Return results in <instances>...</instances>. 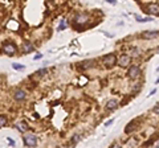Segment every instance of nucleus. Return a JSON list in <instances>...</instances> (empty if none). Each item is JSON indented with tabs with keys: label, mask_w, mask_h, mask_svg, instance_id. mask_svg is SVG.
Listing matches in <instances>:
<instances>
[{
	"label": "nucleus",
	"mask_w": 159,
	"mask_h": 148,
	"mask_svg": "<svg viewBox=\"0 0 159 148\" xmlns=\"http://www.w3.org/2000/svg\"><path fill=\"white\" fill-rule=\"evenodd\" d=\"M156 145H158V147H159V143H158V144H156Z\"/></svg>",
	"instance_id": "obj_26"
},
{
	"label": "nucleus",
	"mask_w": 159,
	"mask_h": 148,
	"mask_svg": "<svg viewBox=\"0 0 159 148\" xmlns=\"http://www.w3.org/2000/svg\"><path fill=\"white\" fill-rule=\"evenodd\" d=\"M129 63H130V56L122 54L121 57H119V60H118V65L121 66V68H126V66H129Z\"/></svg>",
	"instance_id": "obj_7"
},
{
	"label": "nucleus",
	"mask_w": 159,
	"mask_h": 148,
	"mask_svg": "<svg viewBox=\"0 0 159 148\" xmlns=\"http://www.w3.org/2000/svg\"><path fill=\"white\" fill-rule=\"evenodd\" d=\"M24 144L27 147H36L37 145V138L32 134H28L24 136Z\"/></svg>",
	"instance_id": "obj_3"
},
{
	"label": "nucleus",
	"mask_w": 159,
	"mask_h": 148,
	"mask_svg": "<svg viewBox=\"0 0 159 148\" xmlns=\"http://www.w3.org/2000/svg\"><path fill=\"white\" fill-rule=\"evenodd\" d=\"M146 21H151V17H145L142 23H146Z\"/></svg>",
	"instance_id": "obj_22"
},
{
	"label": "nucleus",
	"mask_w": 159,
	"mask_h": 148,
	"mask_svg": "<svg viewBox=\"0 0 159 148\" xmlns=\"http://www.w3.org/2000/svg\"><path fill=\"white\" fill-rule=\"evenodd\" d=\"M12 68H13V69H16V70H23L25 66H24V65H19V63H13Z\"/></svg>",
	"instance_id": "obj_18"
},
{
	"label": "nucleus",
	"mask_w": 159,
	"mask_h": 148,
	"mask_svg": "<svg viewBox=\"0 0 159 148\" xmlns=\"http://www.w3.org/2000/svg\"><path fill=\"white\" fill-rule=\"evenodd\" d=\"M127 75H129V78L135 79V78H138L139 75H141V69H139L138 66H131L127 72Z\"/></svg>",
	"instance_id": "obj_5"
},
{
	"label": "nucleus",
	"mask_w": 159,
	"mask_h": 148,
	"mask_svg": "<svg viewBox=\"0 0 159 148\" xmlns=\"http://www.w3.org/2000/svg\"><path fill=\"white\" fill-rule=\"evenodd\" d=\"M145 11L149 13V15H159V4H149V5H146V8H145Z\"/></svg>",
	"instance_id": "obj_6"
},
{
	"label": "nucleus",
	"mask_w": 159,
	"mask_h": 148,
	"mask_svg": "<svg viewBox=\"0 0 159 148\" xmlns=\"http://www.w3.org/2000/svg\"><path fill=\"white\" fill-rule=\"evenodd\" d=\"M24 50H25V53H29V52H32V50H33V45H32V44H29V42H28V44H25V45H24Z\"/></svg>",
	"instance_id": "obj_15"
},
{
	"label": "nucleus",
	"mask_w": 159,
	"mask_h": 148,
	"mask_svg": "<svg viewBox=\"0 0 159 148\" xmlns=\"http://www.w3.org/2000/svg\"><path fill=\"white\" fill-rule=\"evenodd\" d=\"M7 124V118L4 115H0V127H3Z\"/></svg>",
	"instance_id": "obj_17"
},
{
	"label": "nucleus",
	"mask_w": 159,
	"mask_h": 148,
	"mask_svg": "<svg viewBox=\"0 0 159 148\" xmlns=\"http://www.w3.org/2000/svg\"><path fill=\"white\" fill-rule=\"evenodd\" d=\"M106 2H107V3H111V4H115V3H117L115 0H106Z\"/></svg>",
	"instance_id": "obj_23"
},
{
	"label": "nucleus",
	"mask_w": 159,
	"mask_h": 148,
	"mask_svg": "<svg viewBox=\"0 0 159 148\" xmlns=\"http://www.w3.org/2000/svg\"><path fill=\"white\" fill-rule=\"evenodd\" d=\"M88 21H89V16H88V15H84V13H82V15H77V16L74 17V24H76V25L80 24V27H81V25H85Z\"/></svg>",
	"instance_id": "obj_4"
},
{
	"label": "nucleus",
	"mask_w": 159,
	"mask_h": 148,
	"mask_svg": "<svg viewBox=\"0 0 159 148\" xmlns=\"http://www.w3.org/2000/svg\"><path fill=\"white\" fill-rule=\"evenodd\" d=\"M138 122H139V119H135V120H133V122H130L129 124H127V127H126V130H125V132L126 134H131L134 130H137V124H138Z\"/></svg>",
	"instance_id": "obj_8"
},
{
	"label": "nucleus",
	"mask_w": 159,
	"mask_h": 148,
	"mask_svg": "<svg viewBox=\"0 0 159 148\" xmlns=\"http://www.w3.org/2000/svg\"><path fill=\"white\" fill-rule=\"evenodd\" d=\"M3 52L8 56H13L16 52H17V46L13 45L12 42H7V44L3 45Z\"/></svg>",
	"instance_id": "obj_2"
},
{
	"label": "nucleus",
	"mask_w": 159,
	"mask_h": 148,
	"mask_svg": "<svg viewBox=\"0 0 159 148\" xmlns=\"http://www.w3.org/2000/svg\"><path fill=\"white\" fill-rule=\"evenodd\" d=\"M117 107H118V102H117L115 99L109 100V102H107V104H106V109H107V110H115Z\"/></svg>",
	"instance_id": "obj_11"
},
{
	"label": "nucleus",
	"mask_w": 159,
	"mask_h": 148,
	"mask_svg": "<svg viewBox=\"0 0 159 148\" xmlns=\"http://www.w3.org/2000/svg\"><path fill=\"white\" fill-rule=\"evenodd\" d=\"M102 62H104V65H105L106 68H113V66L115 65L117 60H115V56H114V54H106V56H104Z\"/></svg>",
	"instance_id": "obj_1"
},
{
	"label": "nucleus",
	"mask_w": 159,
	"mask_h": 148,
	"mask_svg": "<svg viewBox=\"0 0 159 148\" xmlns=\"http://www.w3.org/2000/svg\"><path fill=\"white\" fill-rule=\"evenodd\" d=\"M65 28V23H64V20L61 21V24H60V27H58V31H63Z\"/></svg>",
	"instance_id": "obj_19"
},
{
	"label": "nucleus",
	"mask_w": 159,
	"mask_h": 148,
	"mask_svg": "<svg viewBox=\"0 0 159 148\" xmlns=\"http://www.w3.org/2000/svg\"><path fill=\"white\" fill-rule=\"evenodd\" d=\"M131 56L135 58V57H139L141 56V52H139V49H137V48H134V49H131Z\"/></svg>",
	"instance_id": "obj_16"
},
{
	"label": "nucleus",
	"mask_w": 159,
	"mask_h": 148,
	"mask_svg": "<svg viewBox=\"0 0 159 148\" xmlns=\"http://www.w3.org/2000/svg\"><path fill=\"white\" fill-rule=\"evenodd\" d=\"M143 38H147V40H151V38H156L159 37V31H149V32H145L142 34Z\"/></svg>",
	"instance_id": "obj_9"
},
{
	"label": "nucleus",
	"mask_w": 159,
	"mask_h": 148,
	"mask_svg": "<svg viewBox=\"0 0 159 148\" xmlns=\"http://www.w3.org/2000/svg\"><path fill=\"white\" fill-rule=\"evenodd\" d=\"M16 128H17L20 132H25V131L28 130V126H27V123L21 122V123H17V124H16Z\"/></svg>",
	"instance_id": "obj_13"
},
{
	"label": "nucleus",
	"mask_w": 159,
	"mask_h": 148,
	"mask_svg": "<svg viewBox=\"0 0 159 148\" xmlns=\"http://www.w3.org/2000/svg\"><path fill=\"white\" fill-rule=\"evenodd\" d=\"M154 113H155V114H159V104H158L156 107L154 109Z\"/></svg>",
	"instance_id": "obj_21"
},
{
	"label": "nucleus",
	"mask_w": 159,
	"mask_h": 148,
	"mask_svg": "<svg viewBox=\"0 0 159 148\" xmlns=\"http://www.w3.org/2000/svg\"><path fill=\"white\" fill-rule=\"evenodd\" d=\"M41 57H43L41 54H36V56H35V60H37V58H41Z\"/></svg>",
	"instance_id": "obj_24"
},
{
	"label": "nucleus",
	"mask_w": 159,
	"mask_h": 148,
	"mask_svg": "<svg viewBox=\"0 0 159 148\" xmlns=\"http://www.w3.org/2000/svg\"><path fill=\"white\" fill-rule=\"evenodd\" d=\"M94 65V61H84L82 63H81V65H78V68L80 69H88V68H92Z\"/></svg>",
	"instance_id": "obj_12"
},
{
	"label": "nucleus",
	"mask_w": 159,
	"mask_h": 148,
	"mask_svg": "<svg viewBox=\"0 0 159 148\" xmlns=\"http://www.w3.org/2000/svg\"><path fill=\"white\" fill-rule=\"evenodd\" d=\"M45 73H47V69H41V70L36 72V74L33 75V78H40V77H43V75H44Z\"/></svg>",
	"instance_id": "obj_14"
},
{
	"label": "nucleus",
	"mask_w": 159,
	"mask_h": 148,
	"mask_svg": "<svg viewBox=\"0 0 159 148\" xmlns=\"http://www.w3.org/2000/svg\"><path fill=\"white\" fill-rule=\"evenodd\" d=\"M25 97H27V93H25L24 90H21V89L16 90L15 94H13V98H15L16 100H23V99H25Z\"/></svg>",
	"instance_id": "obj_10"
},
{
	"label": "nucleus",
	"mask_w": 159,
	"mask_h": 148,
	"mask_svg": "<svg viewBox=\"0 0 159 148\" xmlns=\"http://www.w3.org/2000/svg\"><path fill=\"white\" fill-rule=\"evenodd\" d=\"M78 140H80V136H78V135H76V136L73 138V143H77Z\"/></svg>",
	"instance_id": "obj_20"
},
{
	"label": "nucleus",
	"mask_w": 159,
	"mask_h": 148,
	"mask_svg": "<svg viewBox=\"0 0 159 148\" xmlns=\"http://www.w3.org/2000/svg\"><path fill=\"white\" fill-rule=\"evenodd\" d=\"M111 123H113V119H111V120H109V122H106V126H110Z\"/></svg>",
	"instance_id": "obj_25"
}]
</instances>
